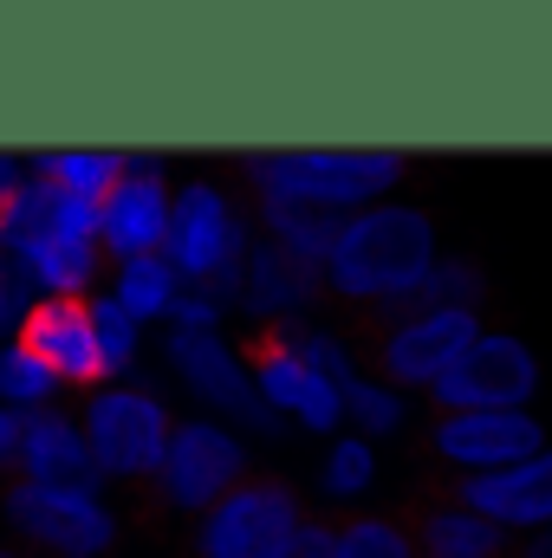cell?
<instances>
[{
	"label": "cell",
	"mask_w": 552,
	"mask_h": 558,
	"mask_svg": "<svg viewBox=\"0 0 552 558\" xmlns=\"http://www.w3.org/2000/svg\"><path fill=\"white\" fill-rule=\"evenodd\" d=\"M299 533H305V500L279 474H248L189 526V558H292Z\"/></svg>",
	"instance_id": "5b68a950"
},
{
	"label": "cell",
	"mask_w": 552,
	"mask_h": 558,
	"mask_svg": "<svg viewBox=\"0 0 552 558\" xmlns=\"http://www.w3.org/2000/svg\"><path fill=\"white\" fill-rule=\"evenodd\" d=\"M52 384L65 390H105V351L92 331V299H33L20 312V338H13Z\"/></svg>",
	"instance_id": "30bf717a"
},
{
	"label": "cell",
	"mask_w": 552,
	"mask_h": 558,
	"mask_svg": "<svg viewBox=\"0 0 552 558\" xmlns=\"http://www.w3.org/2000/svg\"><path fill=\"white\" fill-rule=\"evenodd\" d=\"M169 318H176V331H215V318H221V305H215L208 292H182Z\"/></svg>",
	"instance_id": "484cf974"
},
{
	"label": "cell",
	"mask_w": 552,
	"mask_h": 558,
	"mask_svg": "<svg viewBox=\"0 0 552 558\" xmlns=\"http://www.w3.org/2000/svg\"><path fill=\"white\" fill-rule=\"evenodd\" d=\"M547 448V428L527 416V410H468V416H435L429 422V454L442 468L461 474H501V468H520Z\"/></svg>",
	"instance_id": "8fae6325"
},
{
	"label": "cell",
	"mask_w": 552,
	"mask_h": 558,
	"mask_svg": "<svg viewBox=\"0 0 552 558\" xmlns=\"http://www.w3.org/2000/svg\"><path fill=\"white\" fill-rule=\"evenodd\" d=\"M52 390H59V384H52V377L20 351V344H13V351H0V403H7V410H33V403H46Z\"/></svg>",
	"instance_id": "d4e9b609"
},
{
	"label": "cell",
	"mask_w": 552,
	"mask_h": 558,
	"mask_svg": "<svg viewBox=\"0 0 552 558\" xmlns=\"http://www.w3.org/2000/svg\"><path fill=\"white\" fill-rule=\"evenodd\" d=\"M169 364L182 371V384H189L215 416L267 428V403H261V390H254V371H248V357H241L228 338H215V331H176V338H169Z\"/></svg>",
	"instance_id": "4fadbf2b"
},
{
	"label": "cell",
	"mask_w": 552,
	"mask_h": 558,
	"mask_svg": "<svg viewBox=\"0 0 552 558\" xmlns=\"http://www.w3.org/2000/svg\"><path fill=\"white\" fill-rule=\"evenodd\" d=\"M0 558H26V553H7V546H0Z\"/></svg>",
	"instance_id": "4dcf8cb0"
},
{
	"label": "cell",
	"mask_w": 552,
	"mask_h": 558,
	"mask_svg": "<svg viewBox=\"0 0 552 558\" xmlns=\"http://www.w3.org/2000/svg\"><path fill=\"white\" fill-rule=\"evenodd\" d=\"M0 312H20V292H13V260L0 247Z\"/></svg>",
	"instance_id": "f1b7e54d"
},
{
	"label": "cell",
	"mask_w": 552,
	"mask_h": 558,
	"mask_svg": "<svg viewBox=\"0 0 552 558\" xmlns=\"http://www.w3.org/2000/svg\"><path fill=\"white\" fill-rule=\"evenodd\" d=\"M13 481H33V487H98V468H92V448L79 435V416L33 410L26 435H20Z\"/></svg>",
	"instance_id": "2e32d148"
},
{
	"label": "cell",
	"mask_w": 552,
	"mask_h": 558,
	"mask_svg": "<svg viewBox=\"0 0 552 558\" xmlns=\"http://www.w3.org/2000/svg\"><path fill=\"white\" fill-rule=\"evenodd\" d=\"M468 513L494 520L501 533L514 526H552V448H540L533 461L520 468H501V474H461V481H442Z\"/></svg>",
	"instance_id": "5bb4252c"
},
{
	"label": "cell",
	"mask_w": 552,
	"mask_h": 558,
	"mask_svg": "<svg viewBox=\"0 0 552 558\" xmlns=\"http://www.w3.org/2000/svg\"><path fill=\"white\" fill-rule=\"evenodd\" d=\"M435 221L422 208H364L338 228L325 267H319V286L332 305L345 312H377V305H397V299H416L422 279L435 274Z\"/></svg>",
	"instance_id": "6da1fadb"
},
{
	"label": "cell",
	"mask_w": 552,
	"mask_h": 558,
	"mask_svg": "<svg viewBox=\"0 0 552 558\" xmlns=\"http://www.w3.org/2000/svg\"><path fill=\"white\" fill-rule=\"evenodd\" d=\"M20 435H26V416L0 403V474H13V461H20Z\"/></svg>",
	"instance_id": "4316f807"
},
{
	"label": "cell",
	"mask_w": 552,
	"mask_h": 558,
	"mask_svg": "<svg viewBox=\"0 0 552 558\" xmlns=\"http://www.w3.org/2000/svg\"><path fill=\"white\" fill-rule=\"evenodd\" d=\"M481 338L475 312H442L422 299H397L377 312L351 318V344H358V371L371 364L384 390H429L435 377H448L468 344Z\"/></svg>",
	"instance_id": "7a4b0ae2"
},
{
	"label": "cell",
	"mask_w": 552,
	"mask_h": 558,
	"mask_svg": "<svg viewBox=\"0 0 552 558\" xmlns=\"http://www.w3.org/2000/svg\"><path fill=\"white\" fill-rule=\"evenodd\" d=\"M397 149H274L248 156L241 175L261 189V202H305V208H364L404 182Z\"/></svg>",
	"instance_id": "3957f363"
},
{
	"label": "cell",
	"mask_w": 552,
	"mask_h": 558,
	"mask_svg": "<svg viewBox=\"0 0 552 558\" xmlns=\"http://www.w3.org/2000/svg\"><path fill=\"white\" fill-rule=\"evenodd\" d=\"M92 331H98V351H105V371L111 377L137 364V318L118 299H92Z\"/></svg>",
	"instance_id": "603a6c76"
},
{
	"label": "cell",
	"mask_w": 552,
	"mask_h": 558,
	"mask_svg": "<svg viewBox=\"0 0 552 558\" xmlns=\"http://www.w3.org/2000/svg\"><path fill=\"white\" fill-rule=\"evenodd\" d=\"M540 390V357L520 338H475L468 357L429 384L435 416H468V410H527Z\"/></svg>",
	"instance_id": "9c48e42d"
},
{
	"label": "cell",
	"mask_w": 552,
	"mask_h": 558,
	"mask_svg": "<svg viewBox=\"0 0 552 558\" xmlns=\"http://www.w3.org/2000/svg\"><path fill=\"white\" fill-rule=\"evenodd\" d=\"M514 558H552V526L547 533H533L527 546H514Z\"/></svg>",
	"instance_id": "f546056e"
},
{
	"label": "cell",
	"mask_w": 552,
	"mask_h": 558,
	"mask_svg": "<svg viewBox=\"0 0 552 558\" xmlns=\"http://www.w3.org/2000/svg\"><path fill=\"white\" fill-rule=\"evenodd\" d=\"M332 558H416V539L404 513H358V520H338Z\"/></svg>",
	"instance_id": "44dd1931"
},
{
	"label": "cell",
	"mask_w": 552,
	"mask_h": 558,
	"mask_svg": "<svg viewBox=\"0 0 552 558\" xmlns=\"http://www.w3.org/2000/svg\"><path fill=\"white\" fill-rule=\"evenodd\" d=\"M319 292H325V286H319V267L292 260V254H286V247H274V241L248 247V267H241V299H248V312H254L261 325H279V318L305 312Z\"/></svg>",
	"instance_id": "e0dca14e"
},
{
	"label": "cell",
	"mask_w": 552,
	"mask_h": 558,
	"mask_svg": "<svg viewBox=\"0 0 552 558\" xmlns=\"http://www.w3.org/2000/svg\"><path fill=\"white\" fill-rule=\"evenodd\" d=\"M261 215H267V241L286 247L292 260H305V267H325L338 228L351 221V215H332V208H305V202H261Z\"/></svg>",
	"instance_id": "ac0fdd59"
},
{
	"label": "cell",
	"mask_w": 552,
	"mask_h": 558,
	"mask_svg": "<svg viewBox=\"0 0 552 558\" xmlns=\"http://www.w3.org/2000/svg\"><path fill=\"white\" fill-rule=\"evenodd\" d=\"M404 526H410V539H416V558H514V539L494 520L468 513L448 487H429L410 507Z\"/></svg>",
	"instance_id": "9a60e30c"
},
{
	"label": "cell",
	"mask_w": 552,
	"mask_h": 558,
	"mask_svg": "<svg viewBox=\"0 0 552 558\" xmlns=\"http://www.w3.org/2000/svg\"><path fill=\"white\" fill-rule=\"evenodd\" d=\"M338 397H345V416L364 422V435H391L397 422H404V403H397V390H384L377 377H351V384H338Z\"/></svg>",
	"instance_id": "7402d4cb"
},
{
	"label": "cell",
	"mask_w": 552,
	"mask_h": 558,
	"mask_svg": "<svg viewBox=\"0 0 552 558\" xmlns=\"http://www.w3.org/2000/svg\"><path fill=\"white\" fill-rule=\"evenodd\" d=\"M0 520L20 533V546L39 558H98L111 553L118 520L98 500V487H33V481H7L0 487Z\"/></svg>",
	"instance_id": "52a82bcc"
},
{
	"label": "cell",
	"mask_w": 552,
	"mask_h": 558,
	"mask_svg": "<svg viewBox=\"0 0 552 558\" xmlns=\"http://www.w3.org/2000/svg\"><path fill=\"white\" fill-rule=\"evenodd\" d=\"M169 182L156 156H124V175L111 182V195L98 202V254H111L118 267L163 254L169 241Z\"/></svg>",
	"instance_id": "7c38bea8"
},
{
	"label": "cell",
	"mask_w": 552,
	"mask_h": 558,
	"mask_svg": "<svg viewBox=\"0 0 552 558\" xmlns=\"http://www.w3.org/2000/svg\"><path fill=\"white\" fill-rule=\"evenodd\" d=\"M371 474H377V454H371V441H364V435H351V441H338V448L325 454V494H338V500L364 494V487H371Z\"/></svg>",
	"instance_id": "cb8c5ba5"
},
{
	"label": "cell",
	"mask_w": 552,
	"mask_h": 558,
	"mask_svg": "<svg viewBox=\"0 0 552 558\" xmlns=\"http://www.w3.org/2000/svg\"><path fill=\"white\" fill-rule=\"evenodd\" d=\"M241 481H248V448L221 422H176L169 448H163V468L149 474V507L202 520Z\"/></svg>",
	"instance_id": "ba28073f"
},
{
	"label": "cell",
	"mask_w": 552,
	"mask_h": 558,
	"mask_svg": "<svg viewBox=\"0 0 552 558\" xmlns=\"http://www.w3.org/2000/svg\"><path fill=\"white\" fill-rule=\"evenodd\" d=\"M111 299H118L137 325H143V318H169V312H176V299H182V279H176V267H169L163 254H143V260H124V267H118Z\"/></svg>",
	"instance_id": "ffe728a7"
},
{
	"label": "cell",
	"mask_w": 552,
	"mask_h": 558,
	"mask_svg": "<svg viewBox=\"0 0 552 558\" xmlns=\"http://www.w3.org/2000/svg\"><path fill=\"white\" fill-rule=\"evenodd\" d=\"M169 410L137 390V384H105L85 397V416L79 435L92 448V468L98 481H118V487H143L156 468H163V448H169Z\"/></svg>",
	"instance_id": "8992f818"
},
{
	"label": "cell",
	"mask_w": 552,
	"mask_h": 558,
	"mask_svg": "<svg viewBox=\"0 0 552 558\" xmlns=\"http://www.w3.org/2000/svg\"><path fill=\"white\" fill-rule=\"evenodd\" d=\"M20 189H26V162H20V156H0V221H7V208L20 202Z\"/></svg>",
	"instance_id": "83f0119b"
},
{
	"label": "cell",
	"mask_w": 552,
	"mask_h": 558,
	"mask_svg": "<svg viewBox=\"0 0 552 558\" xmlns=\"http://www.w3.org/2000/svg\"><path fill=\"white\" fill-rule=\"evenodd\" d=\"M163 260L176 267V279H195L215 305L241 292V267H248V228L228 202V189L215 182H182L169 202V241Z\"/></svg>",
	"instance_id": "277c9868"
},
{
	"label": "cell",
	"mask_w": 552,
	"mask_h": 558,
	"mask_svg": "<svg viewBox=\"0 0 552 558\" xmlns=\"http://www.w3.org/2000/svg\"><path fill=\"white\" fill-rule=\"evenodd\" d=\"M118 175H124V156H111V149H52V156H39V182L59 189V195H79V202H105Z\"/></svg>",
	"instance_id": "d6986e66"
}]
</instances>
